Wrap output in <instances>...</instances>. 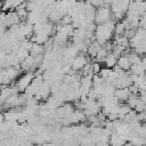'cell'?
I'll use <instances>...</instances> for the list:
<instances>
[{
  "label": "cell",
  "instance_id": "1",
  "mask_svg": "<svg viewBox=\"0 0 146 146\" xmlns=\"http://www.w3.org/2000/svg\"><path fill=\"white\" fill-rule=\"evenodd\" d=\"M115 25H116V22L114 19H110L104 24H98L95 30V40L100 46L111 41L112 38L114 36Z\"/></svg>",
  "mask_w": 146,
  "mask_h": 146
},
{
  "label": "cell",
  "instance_id": "2",
  "mask_svg": "<svg viewBox=\"0 0 146 146\" xmlns=\"http://www.w3.org/2000/svg\"><path fill=\"white\" fill-rule=\"evenodd\" d=\"M34 76H35V72H24L17 78V80L15 81V86L18 88L19 91H25V89L33 81Z\"/></svg>",
  "mask_w": 146,
  "mask_h": 146
},
{
  "label": "cell",
  "instance_id": "3",
  "mask_svg": "<svg viewBox=\"0 0 146 146\" xmlns=\"http://www.w3.org/2000/svg\"><path fill=\"white\" fill-rule=\"evenodd\" d=\"M112 19V10L110 6H103L100 8H97L96 15H95V23L98 24H104Z\"/></svg>",
  "mask_w": 146,
  "mask_h": 146
},
{
  "label": "cell",
  "instance_id": "4",
  "mask_svg": "<svg viewBox=\"0 0 146 146\" xmlns=\"http://www.w3.org/2000/svg\"><path fill=\"white\" fill-rule=\"evenodd\" d=\"M89 62H88V57L86 56V55H83V52L82 54H78L71 62H70V65H71V67H72V70L74 71V72H80V71H82V68L86 66V64H88Z\"/></svg>",
  "mask_w": 146,
  "mask_h": 146
},
{
  "label": "cell",
  "instance_id": "5",
  "mask_svg": "<svg viewBox=\"0 0 146 146\" xmlns=\"http://www.w3.org/2000/svg\"><path fill=\"white\" fill-rule=\"evenodd\" d=\"M51 95V88H50V84L46 81H43L39 88H38V91L36 94L34 95V98L38 99V100H46L48 99V97Z\"/></svg>",
  "mask_w": 146,
  "mask_h": 146
},
{
  "label": "cell",
  "instance_id": "6",
  "mask_svg": "<svg viewBox=\"0 0 146 146\" xmlns=\"http://www.w3.org/2000/svg\"><path fill=\"white\" fill-rule=\"evenodd\" d=\"M19 23H21V18L15 10H9L8 13H6V23H5L6 27H11Z\"/></svg>",
  "mask_w": 146,
  "mask_h": 146
},
{
  "label": "cell",
  "instance_id": "7",
  "mask_svg": "<svg viewBox=\"0 0 146 146\" xmlns=\"http://www.w3.org/2000/svg\"><path fill=\"white\" fill-rule=\"evenodd\" d=\"M127 138L116 133V132H112L110 136V140H108V145L110 146H123L127 143Z\"/></svg>",
  "mask_w": 146,
  "mask_h": 146
},
{
  "label": "cell",
  "instance_id": "8",
  "mask_svg": "<svg viewBox=\"0 0 146 146\" xmlns=\"http://www.w3.org/2000/svg\"><path fill=\"white\" fill-rule=\"evenodd\" d=\"M130 95H131V91H130L129 87L128 88H117V89H115V92H114V96L119 99L120 103H125Z\"/></svg>",
  "mask_w": 146,
  "mask_h": 146
},
{
  "label": "cell",
  "instance_id": "9",
  "mask_svg": "<svg viewBox=\"0 0 146 146\" xmlns=\"http://www.w3.org/2000/svg\"><path fill=\"white\" fill-rule=\"evenodd\" d=\"M131 62H130V59L128 58V56L125 55V54H123V55H121L119 58H117V64H116V66L117 67H120L121 70H123V71H129L130 70V67H131Z\"/></svg>",
  "mask_w": 146,
  "mask_h": 146
},
{
  "label": "cell",
  "instance_id": "10",
  "mask_svg": "<svg viewBox=\"0 0 146 146\" xmlns=\"http://www.w3.org/2000/svg\"><path fill=\"white\" fill-rule=\"evenodd\" d=\"M103 63L105 64V67L113 68V67H115L116 64H117V56H115V55L111 51V52L107 54V56L105 57V59H104Z\"/></svg>",
  "mask_w": 146,
  "mask_h": 146
},
{
  "label": "cell",
  "instance_id": "11",
  "mask_svg": "<svg viewBox=\"0 0 146 146\" xmlns=\"http://www.w3.org/2000/svg\"><path fill=\"white\" fill-rule=\"evenodd\" d=\"M99 48H100V44H99L96 40H94V41L88 46V48H87V54H88V56L91 57V58H95L96 55H97V52H98V50H99Z\"/></svg>",
  "mask_w": 146,
  "mask_h": 146
},
{
  "label": "cell",
  "instance_id": "12",
  "mask_svg": "<svg viewBox=\"0 0 146 146\" xmlns=\"http://www.w3.org/2000/svg\"><path fill=\"white\" fill-rule=\"evenodd\" d=\"M44 51H46V49H44V46H43V44L33 42V43H32V47H31V49H30V55H32V56L42 55V54H44Z\"/></svg>",
  "mask_w": 146,
  "mask_h": 146
},
{
  "label": "cell",
  "instance_id": "13",
  "mask_svg": "<svg viewBox=\"0 0 146 146\" xmlns=\"http://www.w3.org/2000/svg\"><path fill=\"white\" fill-rule=\"evenodd\" d=\"M15 11H16V13H17V15L19 16L21 21L26 19L27 14H29V10H27V8H26V2L22 3V5H21V6H18L17 8H15Z\"/></svg>",
  "mask_w": 146,
  "mask_h": 146
},
{
  "label": "cell",
  "instance_id": "14",
  "mask_svg": "<svg viewBox=\"0 0 146 146\" xmlns=\"http://www.w3.org/2000/svg\"><path fill=\"white\" fill-rule=\"evenodd\" d=\"M107 54H108L107 49L104 46H100V48H99V50H98V52H97V55L95 57V60L96 62H99V63H103L104 59H105V57L107 56Z\"/></svg>",
  "mask_w": 146,
  "mask_h": 146
},
{
  "label": "cell",
  "instance_id": "15",
  "mask_svg": "<svg viewBox=\"0 0 146 146\" xmlns=\"http://www.w3.org/2000/svg\"><path fill=\"white\" fill-rule=\"evenodd\" d=\"M91 68H92L94 74H98L103 67L100 66V63H99V62H96V60H95L94 63H91Z\"/></svg>",
  "mask_w": 146,
  "mask_h": 146
},
{
  "label": "cell",
  "instance_id": "16",
  "mask_svg": "<svg viewBox=\"0 0 146 146\" xmlns=\"http://www.w3.org/2000/svg\"><path fill=\"white\" fill-rule=\"evenodd\" d=\"M89 2H90L95 8H100V7L105 6L104 0H89Z\"/></svg>",
  "mask_w": 146,
  "mask_h": 146
},
{
  "label": "cell",
  "instance_id": "17",
  "mask_svg": "<svg viewBox=\"0 0 146 146\" xmlns=\"http://www.w3.org/2000/svg\"><path fill=\"white\" fill-rule=\"evenodd\" d=\"M5 102H6V99H3L1 96H0V110L1 108H3V105H5Z\"/></svg>",
  "mask_w": 146,
  "mask_h": 146
},
{
  "label": "cell",
  "instance_id": "18",
  "mask_svg": "<svg viewBox=\"0 0 146 146\" xmlns=\"http://www.w3.org/2000/svg\"><path fill=\"white\" fill-rule=\"evenodd\" d=\"M30 1H34V0H26V2H30Z\"/></svg>",
  "mask_w": 146,
  "mask_h": 146
},
{
  "label": "cell",
  "instance_id": "19",
  "mask_svg": "<svg viewBox=\"0 0 146 146\" xmlns=\"http://www.w3.org/2000/svg\"><path fill=\"white\" fill-rule=\"evenodd\" d=\"M1 89H2V86H1V83H0V91H1Z\"/></svg>",
  "mask_w": 146,
  "mask_h": 146
},
{
  "label": "cell",
  "instance_id": "20",
  "mask_svg": "<svg viewBox=\"0 0 146 146\" xmlns=\"http://www.w3.org/2000/svg\"><path fill=\"white\" fill-rule=\"evenodd\" d=\"M0 1H5V0H0Z\"/></svg>",
  "mask_w": 146,
  "mask_h": 146
}]
</instances>
